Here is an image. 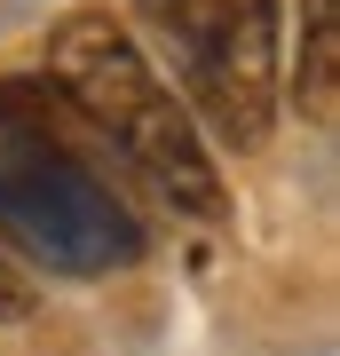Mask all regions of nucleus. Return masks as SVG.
<instances>
[{
  "label": "nucleus",
  "mask_w": 340,
  "mask_h": 356,
  "mask_svg": "<svg viewBox=\"0 0 340 356\" xmlns=\"http://www.w3.org/2000/svg\"><path fill=\"white\" fill-rule=\"evenodd\" d=\"M88 151L103 143L48 79H0V238L56 277H111L143 261V222Z\"/></svg>",
  "instance_id": "nucleus-1"
},
{
  "label": "nucleus",
  "mask_w": 340,
  "mask_h": 356,
  "mask_svg": "<svg viewBox=\"0 0 340 356\" xmlns=\"http://www.w3.org/2000/svg\"><path fill=\"white\" fill-rule=\"evenodd\" d=\"M48 88L72 103V119L88 127L103 151H119V166H135L151 191L190 222H229L222 166L206 151L198 119L182 111V95L159 79V64L143 56V40L127 32V16L111 8H79L63 16L48 40Z\"/></svg>",
  "instance_id": "nucleus-2"
},
{
  "label": "nucleus",
  "mask_w": 340,
  "mask_h": 356,
  "mask_svg": "<svg viewBox=\"0 0 340 356\" xmlns=\"http://www.w3.org/2000/svg\"><path fill=\"white\" fill-rule=\"evenodd\" d=\"M143 56L222 151H261L285 111V0H127Z\"/></svg>",
  "instance_id": "nucleus-3"
},
{
  "label": "nucleus",
  "mask_w": 340,
  "mask_h": 356,
  "mask_svg": "<svg viewBox=\"0 0 340 356\" xmlns=\"http://www.w3.org/2000/svg\"><path fill=\"white\" fill-rule=\"evenodd\" d=\"M285 103L301 111V127L332 135V119H340V0H301V56L285 72Z\"/></svg>",
  "instance_id": "nucleus-4"
},
{
  "label": "nucleus",
  "mask_w": 340,
  "mask_h": 356,
  "mask_svg": "<svg viewBox=\"0 0 340 356\" xmlns=\"http://www.w3.org/2000/svg\"><path fill=\"white\" fill-rule=\"evenodd\" d=\"M32 301H40V293H32V277H24L8 254H0V317H32Z\"/></svg>",
  "instance_id": "nucleus-5"
}]
</instances>
